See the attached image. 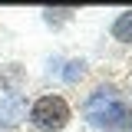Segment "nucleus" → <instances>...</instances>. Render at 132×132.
<instances>
[{
	"instance_id": "nucleus-1",
	"label": "nucleus",
	"mask_w": 132,
	"mask_h": 132,
	"mask_svg": "<svg viewBox=\"0 0 132 132\" xmlns=\"http://www.w3.org/2000/svg\"><path fill=\"white\" fill-rule=\"evenodd\" d=\"M126 99H122V93L119 89H112V86H99L93 96L86 99V106H82V112H86V119L93 122V126H99V129H109L119 116L126 112Z\"/></svg>"
},
{
	"instance_id": "nucleus-2",
	"label": "nucleus",
	"mask_w": 132,
	"mask_h": 132,
	"mask_svg": "<svg viewBox=\"0 0 132 132\" xmlns=\"http://www.w3.org/2000/svg\"><path fill=\"white\" fill-rule=\"evenodd\" d=\"M73 119V109L63 96L50 93V96H40L36 102L30 106V126L36 132H60Z\"/></svg>"
},
{
	"instance_id": "nucleus-3",
	"label": "nucleus",
	"mask_w": 132,
	"mask_h": 132,
	"mask_svg": "<svg viewBox=\"0 0 132 132\" xmlns=\"http://www.w3.org/2000/svg\"><path fill=\"white\" fill-rule=\"evenodd\" d=\"M27 119V96L23 93H7L0 99V129H16Z\"/></svg>"
},
{
	"instance_id": "nucleus-4",
	"label": "nucleus",
	"mask_w": 132,
	"mask_h": 132,
	"mask_svg": "<svg viewBox=\"0 0 132 132\" xmlns=\"http://www.w3.org/2000/svg\"><path fill=\"white\" fill-rule=\"evenodd\" d=\"M112 40L119 43H132V10H122L112 23Z\"/></svg>"
},
{
	"instance_id": "nucleus-5",
	"label": "nucleus",
	"mask_w": 132,
	"mask_h": 132,
	"mask_svg": "<svg viewBox=\"0 0 132 132\" xmlns=\"http://www.w3.org/2000/svg\"><path fill=\"white\" fill-rule=\"evenodd\" d=\"M109 132H132V102L126 106V112H122L112 126H109Z\"/></svg>"
},
{
	"instance_id": "nucleus-6",
	"label": "nucleus",
	"mask_w": 132,
	"mask_h": 132,
	"mask_svg": "<svg viewBox=\"0 0 132 132\" xmlns=\"http://www.w3.org/2000/svg\"><path fill=\"white\" fill-rule=\"evenodd\" d=\"M82 73H86V69H82V63H79V60H73V63H69V69H66V82L82 79Z\"/></svg>"
}]
</instances>
